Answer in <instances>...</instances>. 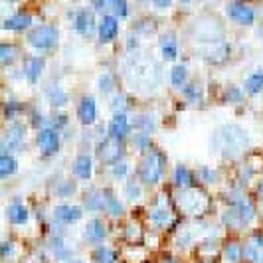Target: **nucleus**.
Returning a JSON list of instances; mask_svg holds the SVG:
<instances>
[{
    "mask_svg": "<svg viewBox=\"0 0 263 263\" xmlns=\"http://www.w3.org/2000/svg\"><path fill=\"white\" fill-rule=\"evenodd\" d=\"M14 253H16V243H12L10 239H4L2 241V255L4 257H10Z\"/></svg>",
    "mask_w": 263,
    "mask_h": 263,
    "instance_id": "a18cd8bd",
    "label": "nucleus"
},
{
    "mask_svg": "<svg viewBox=\"0 0 263 263\" xmlns=\"http://www.w3.org/2000/svg\"><path fill=\"white\" fill-rule=\"evenodd\" d=\"M172 178H174V184L180 186V188H190L194 184V172L190 171L188 166H184V164H176L174 166Z\"/></svg>",
    "mask_w": 263,
    "mask_h": 263,
    "instance_id": "4be33fe9",
    "label": "nucleus"
},
{
    "mask_svg": "<svg viewBox=\"0 0 263 263\" xmlns=\"http://www.w3.org/2000/svg\"><path fill=\"white\" fill-rule=\"evenodd\" d=\"M119 32V18L113 14H103L101 20H99V26H97V34L103 42H109L117 36Z\"/></svg>",
    "mask_w": 263,
    "mask_h": 263,
    "instance_id": "f8f14e48",
    "label": "nucleus"
},
{
    "mask_svg": "<svg viewBox=\"0 0 263 263\" xmlns=\"http://www.w3.org/2000/svg\"><path fill=\"white\" fill-rule=\"evenodd\" d=\"M125 236H133V239L141 237V228H139L137 224H129V228L125 230Z\"/></svg>",
    "mask_w": 263,
    "mask_h": 263,
    "instance_id": "49530a36",
    "label": "nucleus"
},
{
    "mask_svg": "<svg viewBox=\"0 0 263 263\" xmlns=\"http://www.w3.org/2000/svg\"><path fill=\"white\" fill-rule=\"evenodd\" d=\"M28 44L32 48H36L38 52H48V50H53L58 40H60V32H58V26L55 24H38L34 26L30 32H28Z\"/></svg>",
    "mask_w": 263,
    "mask_h": 263,
    "instance_id": "7ed1b4c3",
    "label": "nucleus"
},
{
    "mask_svg": "<svg viewBox=\"0 0 263 263\" xmlns=\"http://www.w3.org/2000/svg\"><path fill=\"white\" fill-rule=\"evenodd\" d=\"M55 194L58 196H71L73 192H76V184L71 182V180H67V178H62L58 184H55Z\"/></svg>",
    "mask_w": 263,
    "mask_h": 263,
    "instance_id": "e433bc0d",
    "label": "nucleus"
},
{
    "mask_svg": "<svg viewBox=\"0 0 263 263\" xmlns=\"http://www.w3.org/2000/svg\"><path fill=\"white\" fill-rule=\"evenodd\" d=\"M105 202L107 190H99V188H91L83 196V206H87V210H101V208H105Z\"/></svg>",
    "mask_w": 263,
    "mask_h": 263,
    "instance_id": "6ab92c4d",
    "label": "nucleus"
},
{
    "mask_svg": "<svg viewBox=\"0 0 263 263\" xmlns=\"http://www.w3.org/2000/svg\"><path fill=\"white\" fill-rule=\"evenodd\" d=\"M131 107V99L125 95V93H117V95H113V99H111V109L115 111V113H125L127 115V109Z\"/></svg>",
    "mask_w": 263,
    "mask_h": 263,
    "instance_id": "7c9ffc66",
    "label": "nucleus"
},
{
    "mask_svg": "<svg viewBox=\"0 0 263 263\" xmlns=\"http://www.w3.org/2000/svg\"><path fill=\"white\" fill-rule=\"evenodd\" d=\"M200 176H202L206 182H216V180H218V172L212 171L210 166H202V168H200Z\"/></svg>",
    "mask_w": 263,
    "mask_h": 263,
    "instance_id": "c03bdc74",
    "label": "nucleus"
},
{
    "mask_svg": "<svg viewBox=\"0 0 263 263\" xmlns=\"http://www.w3.org/2000/svg\"><path fill=\"white\" fill-rule=\"evenodd\" d=\"M16 168H18V160L10 153H2V157H0V176L8 178L16 172Z\"/></svg>",
    "mask_w": 263,
    "mask_h": 263,
    "instance_id": "b1692460",
    "label": "nucleus"
},
{
    "mask_svg": "<svg viewBox=\"0 0 263 263\" xmlns=\"http://www.w3.org/2000/svg\"><path fill=\"white\" fill-rule=\"evenodd\" d=\"M148 220L157 228H166L172 222V212L168 204H155L148 212Z\"/></svg>",
    "mask_w": 263,
    "mask_h": 263,
    "instance_id": "2eb2a0df",
    "label": "nucleus"
},
{
    "mask_svg": "<svg viewBox=\"0 0 263 263\" xmlns=\"http://www.w3.org/2000/svg\"><path fill=\"white\" fill-rule=\"evenodd\" d=\"M226 12H228L230 18H234V20L241 22V24H251L257 18L255 8L250 6V4H246V2H230L226 6Z\"/></svg>",
    "mask_w": 263,
    "mask_h": 263,
    "instance_id": "0eeeda50",
    "label": "nucleus"
},
{
    "mask_svg": "<svg viewBox=\"0 0 263 263\" xmlns=\"http://www.w3.org/2000/svg\"><path fill=\"white\" fill-rule=\"evenodd\" d=\"M44 93H46V99L52 103L53 107H64L69 101V95L66 93V89L60 85V83H50L44 87Z\"/></svg>",
    "mask_w": 263,
    "mask_h": 263,
    "instance_id": "a211bd4d",
    "label": "nucleus"
},
{
    "mask_svg": "<svg viewBox=\"0 0 263 263\" xmlns=\"http://www.w3.org/2000/svg\"><path fill=\"white\" fill-rule=\"evenodd\" d=\"M241 253H243L241 243H237V241H230V243L224 248V259L228 263H236L237 259L241 257Z\"/></svg>",
    "mask_w": 263,
    "mask_h": 263,
    "instance_id": "c85d7f7f",
    "label": "nucleus"
},
{
    "mask_svg": "<svg viewBox=\"0 0 263 263\" xmlns=\"http://www.w3.org/2000/svg\"><path fill=\"white\" fill-rule=\"evenodd\" d=\"M246 89L250 93H257L263 89V69H255L251 71L248 79H246Z\"/></svg>",
    "mask_w": 263,
    "mask_h": 263,
    "instance_id": "bb28decb",
    "label": "nucleus"
},
{
    "mask_svg": "<svg viewBox=\"0 0 263 263\" xmlns=\"http://www.w3.org/2000/svg\"><path fill=\"white\" fill-rule=\"evenodd\" d=\"M125 46H127V48H129V50H135V48H137V46H139V40H137V36H135V34H133L131 38L127 40V42H125Z\"/></svg>",
    "mask_w": 263,
    "mask_h": 263,
    "instance_id": "de8ad7c7",
    "label": "nucleus"
},
{
    "mask_svg": "<svg viewBox=\"0 0 263 263\" xmlns=\"http://www.w3.org/2000/svg\"><path fill=\"white\" fill-rule=\"evenodd\" d=\"M66 263H87V261H83V259H69V261Z\"/></svg>",
    "mask_w": 263,
    "mask_h": 263,
    "instance_id": "3c124183",
    "label": "nucleus"
},
{
    "mask_svg": "<svg viewBox=\"0 0 263 263\" xmlns=\"http://www.w3.org/2000/svg\"><path fill=\"white\" fill-rule=\"evenodd\" d=\"M123 194L127 200H139V198L143 196V186L139 184V182H135V180H129L125 188H123Z\"/></svg>",
    "mask_w": 263,
    "mask_h": 263,
    "instance_id": "f704fd0d",
    "label": "nucleus"
},
{
    "mask_svg": "<svg viewBox=\"0 0 263 263\" xmlns=\"http://www.w3.org/2000/svg\"><path fill=\"white\" fill-rule=\"evenodd\" d=\"M97 83H99V89L103 93H111L115 89V76L111 71H103L97 79Z\"/></svg>",
    "mask_w": 263,
    "mask_h": 263,
    "instance_id": "c9c22d12",
    "label": "nucleus"
},
{
    "mask_svg": "<svg viewBox=\"0 0 263 263\" xmlns=\"http://www.w3.org/2000/svg\"><path fill=\"white\" fill-rule=\"evenodd\" d=\"M133 127H137L139 131L143 133H153L157 127V117L153 113H139L133 119Z\"/></svg>",
    "mask_w": 263,
    "mask_h": 263,
    "instance_id": "5701e85b",
    "label": "nucleus"
},
{
    "mask_svg": "<svg viewBox=\"0 0 263 263\" xmlns=\"http://www.w3.org/2000/svg\"><path fill=\"white\" fill-rule=\"evenodd\" d=\"M160 52L164 60H176L178 58V40L174 34H164L160 36Z\"/></svg>",
    "mask_w": 263,
    "mask_h": 263,
    "instance_id": "412c9836",
    "label": "nucleus"
},
{
    "mask_svg": "<svg viewBox=\"0 0 263 263\" xmlns=\"http://www.w3.org/2000/svg\"><path fill=\"white\" fill-rule=\"evenodd\" d=\"M83 236H85V239H87V241H91V243H101V241L107 237L105 224H103L101 220L93 218V220H89V222H87V226H85Z\"/></svg>",
    "mask_w": 263,
    "mask_h": 263,
    "instance_id": "dca6fc26",
    "label": "nucleus"
},
{
    "mask_svg": "<svg viewBox=\"0 0 263 263\" xmlns=\"http://www.w3.org/2000/svg\"><path fill=\"white\" fill-rule=\"evenodd\" d=\"M16 55H18L16 46H12V44H2L0 46V60H2L4 66H10L14 60H16Z\"/></svg>",
    "mask_w": 263,
    "mask_h": 263,
    "instance_id": "72a5a7b5",
    "label": "nucleus"
},
{
    "mask_svg": "<svg viewBox=\"0 0 263 263\" xmlns=\"http://www.w3.org/2000/svg\"><path fill=\"white\" fill-rule=\"evenodd\" d=\"M50 246H52L53 253H55L60 259H67V257L71 255V250H69V246H67L66 239L62 236H53L52 241H50Z\"/></svg>",
    "mask_w": 263,
    "mask_h": 263,
    "instance_id": "a878e982",
    "label": "nucleus"
},
{
    "mask_svg": "<svg viewBox=\"0 0 263 263\" xmlns=\"http://www.w3.org/2000/svg\"><path fill=\"white\" fill-rule=\"evenodd\" d=\"M32 20H34V16L32 12H28V10H18V12L10 14V16H6L4 20H2V28L4 30H24L32 24Z\"/></svg>",
    "mask_w": 263,
    "mask_h": 263,
    "instance_id": "ddd939ff",
    "label": "nucleus"
},
{
    "mask_svg": "<svg viewBox=\"0 0 263 263\" xmlns=\"http://www.w3.org/2000/svg\"><path fill=\"white\" fill-rule=\"evenodd\" d=\"M131 125L133 123L129 121V117L125 113H113L111 123H109V137L123 141L131 133Z\"/></svg>",
    "mask_w": 263,
    "mask_h": 263,
    "instance_id": "9b49d317",
    "label": "nucleus"
},
{
    "mask_svg": "<svg viewBox=\"0 0 263 263\" xmlns=\"http://www.w3.org/2000/svg\"><path fill=\"white\" fill-rule=\"evenodd\" d=\"M93 261L95 263H117V253L107 248V246H99L93 251Z\"/></svg>",
    "mask_w": 263,
    "mask_h": 263,
    "instance_id": "393cba45",
    "label": "nucleus"
},
{
    "mask_svg": "<svg viewBox=\"0 0 263 263\" xmlns=\"http://www.w3.org/2000/svg\"><path fill=\"white\" fill-rule=\"evenodd\" d=\"M73 172L78 174L79 178L87 180V178L91 176V172H93L91 155H87V153H79L78 157H76V162H73Z\"/></svg>",
    "mask_w": 263,
    "mask_h": 263,
    "instance_id": "aec40b11",
    "label": "nucleus"
},
{
    "mask_svg": "<svg viewBox=\"0 0 263 263\" xmlns=\"http://www.w3.org/2000/svg\"><path fill=\"white\" fill-rule=\"evenodd\" d=\"M105 208H107V212H109L111 216H123V214H125V206H123V202H121V200H119L113 192H109V190H107Z\"/></svg>",
    "mask_w": 263,
    "mask_h": 263,
    "instance_id": "cd10ccee",
    "label": "nucleus"
},
{
    "mask_svg": "<svg viewBox=\"0 0 263 263\" xmlns=\"http://www.w3.org/2000/svg\"><path fill=\"white\" fill-rule=\"evenodd\" d=\"M246 145H248V133L239 125H224L214 135V148L224 157H234L241 153Z\"/></svg>",
    "mask_w": 263,
    "mask_h": 263,
    "instance_id": "f257e3e1",
    "label": "nucleus"
},
{
    "mask_svg": "<svg viewBox=\"0 0 263 263\" xmlns=\"http://www.w3.org/2000/svg\"><path fill=\"white\" fill-rule=\"evenodd\" d=\"M95 155L101 158V160H105V162H111V164H115L117 160L123 158L125 155V146H123V141H119V139H113V137H101L99 139V143L95 145Z\"/></svg>",
    "mask_w": 263,
    "mask_h": 263,
    "instance_id": "20e7f679",
    "label": "nucleus"
},
{
    "mask_svg": "<svg viewBox=\"0 0 263 263\" xmlns=\"http://www.w3.org/2000/svg\"><path fill=\"white\" fill-rule=\"evenodd\" d=\"M135 146H139V148H153L151 146V137H148V133H143L139 131L137 135H135Z\"/></svg>",
    "mask_w": 263,
    "mask_h": 263,
    "instance_id": "79ce46f5",
    "label": "nucleus"
},
{
    "mask_svg": "<svg viewBox=\"0 0 263 263\" xmlns=\"http://www.w3.org/2000/svg\"><path fill=\"white\" fill-rule=\"evenodd\" d=\"M36 143H38V146L42 148L44 155H53V153L60 148L62 139H60L58 129H53V127H44V129H40L38 135H36Z\"/></svg>",
    "mask_w": 263,
    "mask_h": 263,
    "instance_id": "423d86ee",
    "label": "nucleus"
},
{
    "mask_svg": "<svg viewBox=\"0 0 263 263\" xmlns=\"http://www.w3.org/2000/svg\"><path fill=\"white\" fill-rule=\"evenodd\" d=\"M83 214V208L79 204H69V202H62L53 208V218L62 224H73L78 222Z\"/></svg>",
    "mask_w": 263,
    "mask_h": 263,
    "instance_id": "6e6552de",
    "label": "nucleus"
},
{
    "mask_svg": "<svg viewBox=\"0 0 263 263\" xmlns=\"http://www.w3.org/2000/svg\"><path fill=\"white\" fill-rule=\"evenodd\" d=\"M226 99H230V101H241L243 99V91L237 85H230L226 89Z\"/></svg>",
    "mask_w": 263,
    "mask_h": 263,
    "instance_id": "37998d69",
    "label": "nucleus"
},
{
    "mask_svg": "<svg viewBox=\"0 0 263 263\" xmlns=\"http://www.w3.org/2000/svg\"><path fill=\"white\" fill-rule=\"evenodd\" d=\"M67 123H69V119H67V115L66 113H62V111L53 113V115H50V119H48V127H53V129L67 127Z\"/></svg>",
    "mask_w": 263,
    "mask_h": 263,
    "instance_id": "ea45409f",
    "label": "nucleus"
},
{
    "mask_svg": "<svg viewBox=\"0 0 263 263\" xmlns=\"http://www.w3.org/2000/svg\"><path fill=\"white\" fill-rule=\"evenodd\" d=\"M171 79L174 85H186L188 79V67L184 64H174L171 69Z\"/></svg>",
    "mask_w": 263,
    "mask_h": 263,
    "instance_id": "c756f323",
    "label": "nucleus"
},
{
    "mask_svg": "<svg viewBox=\"0 0 263 263\" xmlns=\"http://www.w3.org/2000/svg\"><path fill=\"white\" fill-rule=\"evenodd\" d=\"M44 58H40V55H28L26 62H24V66H22V71H24V76L28 78V81H38V78L42 76V71H44Z\"/></svg>",
    "mask_w": 263,
    "mask_h": 263,
    "instance_id": "f3484780",
    "label": "nucleus"
},
{
    "mask_svg": "<svg viewBox=\"0 0 263 263\" xmlns=\"http://www.w3.org/2000/svg\"><path fill=\"white\" fill-rule=\"evenodd\" d=\"M8 218L12 224H26L28 218H30V212H28L26 204L22 202V198H12L10 204H8Z\"/></svg>",
    "mask_w": 263,
    "mask_h": 263,
    "instance_id": "4468645a",
    "label": "nucleus"
},
{
    "mask_svg": "<svg viewBox=\"0 0 263 263\" xmlns=\"http://www.w3.org/2000/svg\"><path fill=\"white\" fill-rule=\"evenodd\" d=\"M26 141V127L22 123H14L10 125L4 137H2V153H10V151H20Z\"/></svg>",
    "mask_w": 263,
    "mask_h": 263,
    "instance_id": "39448f33",
    "label": "nucleus"
},
{
    "mask_svg": "<svg viewBox=\"0 0 263 263\" xmlns=\"http://www.w3.org/2000/svg\"><path fill=\"white\" fill-rule=\"evenodd\" d=\"M164 172H166V158L162 155V151H158L155 146L148 148L139 164V178L145 184H157L162 180Z\"/></svg>",
    "mask_w": 263,
    "mask_h": 263,
    "instance_id": "f03ea898",
    "label": "nucleus"
},
{
    "mask_svg": "<svg viewBox=\"0 0 263 263\" xmlns=\"http://www.w3.org/2000/svg\"><path fill=\"white\" fill-rule=\"evenodd\" d=\"M111 172L115 178H127L131 174V162L127 158H121L115 164H111Z\"/></svg>",
    "mask_w": 263,
    "mask_h": 263,
    "instance_id": "2f4dec72",
    "label": "nucleus"
},
{
    "mask_svg": "<svg viewBox=\"0 0 263 263\" xmlns=\"http://www.w3.org/2000/svg\"><path fill=\"white\" fill-rule=\"evenodd\" d=\"M243 253H246L253 263H263V248L261 246L250 243L248 248H243Z\"/></svg>",
    "mask_w": 263,
    "mask_h": 263,
    "instance_id": "4c0bfd02",
    "label": "nucleus"
},
{
    "mask_svg": "<svg viewBox=\"0 0 263 263\" xmlns=\"http://www.w3.org/2000/svg\"><path fill=\"white\" fill-rule=\"evenodd\" d=\"M22 109H24V105H22V101H18V99H8V101H6V105H4L6 117H14V115H18Z\"/></svg>",
    "mask_w": 263,
    "mask_h": 263,
    "instance_id": "a19ab883",
    "label": "nucleus"
},
{
    "mask_svg": "<svg viewBox=\"0 0 263 263\" xmlns=\"http://www.w3.org/2000/svg\"><path fill=\"white\" fill-rule=\"evenodd\" d=\"M71 18H73V24H76V30L79 34H91L95 30V12L91 8L81 6V8L76 10V14Z\"/></svg>",
    "mask_w": 263,
    "mask_h": 263,
    "instance_id": "1a4fd4ad",
    "label": "nucleus"
},
{
    "mask_svg": "<svg viewBox=\"0 0 263 263\" xmlns=\"http://www.w3.org/2000/svg\"><path fill=\"white\" fill-rule=\"evenodd\" d=\"M184 95L190 99V101H198L202 97V85L196 83V81H190L184 85Z\"/></svg>",
    "mask_w": 263,
    "mask_h": 263,
    "instance_id": "58836bf2",
    "label": "nucleus"
},
{
    "mask_svg": "<svg viewBox=\"0 0 263 263\" xmlns=\"http://www.w3.org/2000/svg\"><path fill=\"white\" fill-rule=\"evenodd\" d=\"M78 117L83 125H91L97 119V101L93 95H83L78 103Z\"/></svg>",
    "mask_w": 263,
    "mask_h": 263,
    "instance_id": "9d476101",
    "label": "nucleus"
},
{
    "mask_svg": "<svg viewBox=\"0 0 263 263\" xmlns=\"http://www.w3.org/2000/svg\"><path fill=\"white\" fill-rule=\"evenodd\" d=\"M105 14H113V16H127L129 14V4L121 2V0H113V2H105Z\"/></svg>",
    "mask_w": 263,
    "mask_h": 263,
    "instance_id": "473e14b6",
    "label": "nucleus"
},
{
    "mask_svg": "<svg viewBox=\"0 0 263 263\" xmlns=\"http://www.w3.org/2000/svg\"><path fill=\"white\" fill-rule=\"evenodd\" d=\"M257 194H259V196L263 198V178H261V182L257 184Z\"/></svg>",
    "mask_w": 263,
    "mask_h": 263,
    "instance_id": "09e8293b",
    "label": "nucleus"
},
{
    "mask_svg": "<svg viewBox=\"0 0 263 263\" xmlns=\"http://www.w3.org/2000/svg\"><path fill=\"white\" fill-rule=\"evenodd\" d=\"M155 6H160V8H164V6H171V2H155Z\"/></svg>",
    "mask_w": 263,
    "mask_h": 263,
    "instance_id": "8fccbe9b",
    "label": "nucleus"
}]
</instances>
